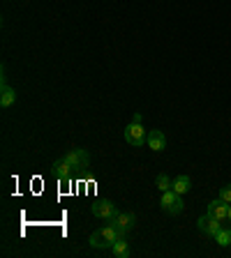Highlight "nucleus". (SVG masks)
<instances>
[{
  "mask_svg": "<svg viewBox=\"0 0 231 258\" xmlns=\"http://www.w3.org/2000/svg\"><path fill=\"white\" fill-rule=\"evenodd\" d=\"M120 237H125V233H120L118 228L109 221L107 226H102V228H97V231L93 233L88 244H90L93 249H111L113 242H118Z\"/></svg>",
  "mask_w": 231,
  "mask_h": 258,
  "instance_id": "obj_1",
  "label": "nucleus"
},
{
  "mask_svg": "<svg viewBox=\"0 0 231 258\" xmlns=\"http://www.w3.org/2000/svg\"><path fill=\"white\" fill-rule=\"evenodd\" d=\"M160 208L164 210V212H169V215H180V212H183V208H185L183 196H180V194H176L173 189H169V191H162Z\"/></svg>",
  "mask_w": 231,
  "mask_h": 258,
  "instance_id": "obj_2",
  "label": "nucleus"
},
{
  "mask_svg": "<svg viewBox=\"0 0 231 258\" xmlns=\"http://www.w3.org/2000/svg\"><path fill=\"white\" fill-rule=\"evenodd\" d=\"M63 159L72 166V171H86V168L90 166V155H88V150H83V148H74V150H70Z\"/></svg>",
  "mask_w": 231,
  "mask_h": 258,
  "instance_id": "obj_3",
  "label": "nucleus"
},
{
  "mask_svg": "<svg viewBox=\"0 0 231 258\" xmlns=\"http://www.w3.org/2000/svg\"><path fill=\"white\" fill-rule=\"evenodd\" d=\"M146 139H148V132L144 129V124L141 122H129L127 127H125V141H127L129 145H144Z\"/></svg>",
  "mask_w": 231,
  "mask_h": 258,
  "instance_id": "obj_4",
  "label": "nucleus"
},
{
  "mask_svg": "<svg viewBox=\"0 0 231 258\" xmlns=\"http://www.w3.org/2000/svg\"><path fill=\"white\" fill-rule=\"evenodd\" d=\"M93 215L102 221H111L118 215V208H116V203L102 199V201H95V203H93Z\"/></svg>",
  "mask_w": 231,
  "mask_h": 258,
  "instance_id": "obj_5",
  "label": "nucleus"
},
{
  "mask_svg": "<svg viewBox=\"0 0 231 258\" xmlns=\"http://www.w3.org/2000/svg\"><path fill=\"white\" fill-rule=\"evenodd\" d=\"M197 226H199V231L204 233V235H208V237H215L217 233L222 231V221H220V219H213V217H210V215L199 217V221H197Z\"/></svg>",
  "mask_w": 231,
  "mask_h": 258,
  "instance_id": "obj_6",
  "label": "nucleus"
},
{
  "mask_svg": "<svg viewBox=\"0 0 231 258\" xmlns=\"http://www.w3.org/2000/svg\"><path fill=\"white\" fill-rule=\"evenodd\" d=\"M111 224L116 226L120 233H125V235H127V233L136 226V215H134V212H118V215H116V219H111Z\"/></svg>",
  "mask_w": 231,
  "mask_h": 258,
  "instance_id": "obj_7",
  "label": "nucleus"
},
{
  "mask_svg": "<svg viewBox=\"0 0 231 258\" xmlns=\"http://www.w3.org/2000/svg\"><path fill=\"white\" fill-rule=\"evenodd\" d=\"M206 215H210L213 219L224 221L226 217H229V203H224L222 199H215L213 203H208V210H206Z\"/></svg>",
  "mask_w": 231,
  "mask_h": 258,
  "instance_id": "obj_8",
  "label": "nucleus"
},
{
  "mask_svg": "<svg viewBox=\"0 0 231 258\" xmlns=\"http://www.w3.org/2000/svg\"><path fill=\"white\" fill-rule=\"evenodd\" d=\"M146 145H148V148H151L153 152H162L164 148H167V136L162 134L160 129H153V132H148Z\"/></svg>",
  "mask_w": 231,
  "mask_h": 258,
  "instance_id": "obj_9",
  "label": "nucleus"
},
{
  "mask_svg": "<svg viewBox=\"0 0 231 258\" xmlns=\"http://www.w3.org/2000/svg\"><path fill=\"white\" fill-rule=\"evenodd\" d=\"M14 102H16V90L7 86V81H5V83L0 86V106L7 108V106H12Z\"/></svg>",
  "mask_w": 231,
  "mask_h": 258,
  "instance_id": "obj_10",
  "label": "nucleus"
},
{
  "mask_svg": "<svg viewBox=\"0 0 231 258\" xmlns=\"http://www.w3.org/2000/svg\"><path fill=\"white\" fill-rule=\"evenodd\" d=\"M171 189L176 194H180V196H183V194H188L190 189H192V180H190V175H178L176 180L171 182Z\"/></svg>",
  "mask_w": 231,
  "mask_h": 258,
  "instance_id": "obj_11",
  "label": "nucleus"
},
{
  "mask_svg": "<svg viewBox=\"0 0 231 258\" xmlns=\"http://www.w3.org/2000/svg\"><path fill=\"white\" fill-rule=\"evenodd\" d=\"M54 173L60 177V180H70L74 171H72V166H70V164H67L65 159H58V161L54 164Z\"/></svg>",
  "mask_w": 231,
  "mask_h": 258,
  "instance_id": "obj_12",
  "label": "nucleus"
},
{
  "mask_svg": "<svg viewBox=\"0 0 231 258\" xmlns=\"http://www.w3.org/2000/svg\"><path fill=\"white\" fill-rule=\"evenodd\" d=\"M111 253L116 258H127L129 256V244L125 237H120L118 242H113V247H111Z\"/></svg>",
  "mask_w": 231,
  "mask_h": 258,
  "instance_id": "obj_13",
  "label": "nucleus"
},
{
  "mask_svg": "<svg viewBox=\"0 0 231 258\" xmlns=\"http://www.w3.org/2000/svg\"><path fill=\"white\" fill-rule=\"evenodd\" d=\"M171 177L167 175V173H160V175L155 177V184H157V189H160V191H169V189H171Z\"/></svg>",
  "mask_w": 231,
  "mask_h": 258,
  "instance_id": "obj_14",
  "label": "nucleus"
},
{
  "mask_svg": "<svg viewBox=\"0 0 231 258\" xmlns=\"http://www.w3.org/2000/svg\"><path fill=\"white\" fill-rule=\"evenodd\" d=\"M215 240L220 247H231V228H222V231L215 235Z\"/></svg>",
  "mask_w": 231,
  "mask_h": 258,
  "instance_id": "obj_15",
  "label": "nucleus"
},
{
  "mask_svg": "<svg viewBox=\"0 0 231 258\" xmlns=\"http://www.w3.org/2000/svg\"><path fill=\"white\" fill-rule=\"evenodd\" d=\"M217 199H222L224 203L231 205V184H224V187L220 189V194H217Z\"/></svg>",
  "mask_w": 231,
  "mask_h": 258,
  "instance_id": "obj_16",
  "label": "nucleus"
},
{
  "mask_svg": "<svg viewBox=\"0 0 231 258\" xmlns=\"http://www.w3.org/2000/svg\"><path fill=\"white\" fill-rule=\"evenodd\" d=\"M226 219H229V221H231V205H229V217H226Z\"/></svg>",
  "mask_w": 231,
  "mask_h": 258,
  "instance_id": "obj_17",
  "label": "nucleus"
}]
</instances>
